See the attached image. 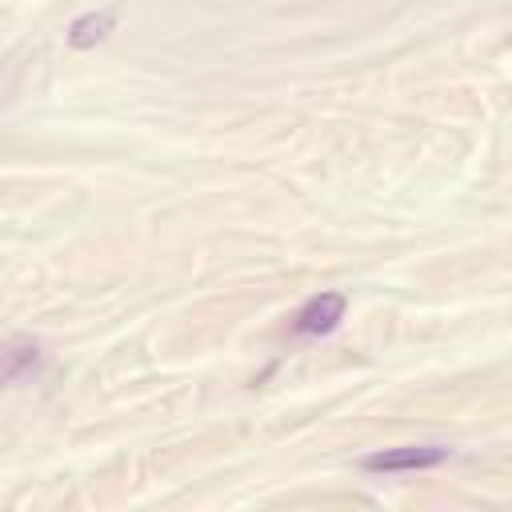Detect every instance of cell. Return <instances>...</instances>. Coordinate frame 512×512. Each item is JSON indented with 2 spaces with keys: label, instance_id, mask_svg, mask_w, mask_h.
I'll return each instance as SVG.
<instances>
[{
  "label": "cell",
  "instance_id": "obj_2",
  "mask_svg": "<svg viewBox=\"0 0 512 512\" xmlns=\"http://www.w3.org/2000/svg\"><path fill=\"white\" fill-rule=\"evenodd\" d=\"M344 308H348V300H344L340 292H320V296H312V300L296 312V332H304V336H324V332H332V328L344 320Z\"/></svg>",
  "mask_w": 512,
  "mask_h": 512
},
{
  "label": "cell",
  "instance_id": "obj_1",
  "mask_svg": "<svg viewBox=\"0 0 512 512\" xmlns=\"http://www.w3.org/2000/svg\"><path fill=\"white\" fill-rule=\"evenodd\" d=\"M448 460V448L440 444H404V448H388L364 460L368 472H412V468H436Z\"/></svg>",
  "mask_w": 512,
  "mask_h": 512
},
{
  "label": "cell",
  "instance_id": "obj_3",
  "mask_svg": "<svg viewBox=\"0 0 512 512\" xmlns=\"http://www.w3.org/2000/svg\"><path fill=\"white\" fill-rule=\"evenodd\" d=\"M112 28H116V12H112V8L84 12V16L72 20V28H68V44H72V48H92V44H100Z\"/></svg>",
  "mask_w": 512,
  "mask_h": 512
}]
</instances>
